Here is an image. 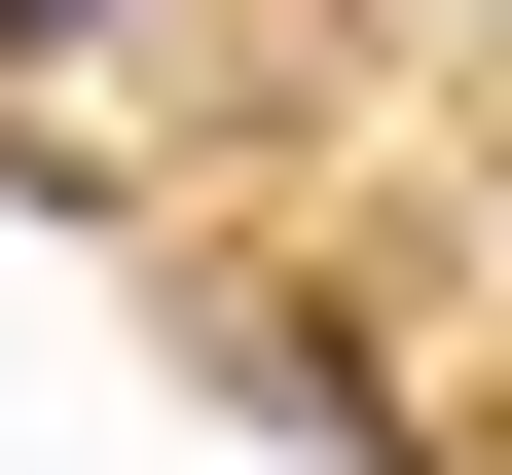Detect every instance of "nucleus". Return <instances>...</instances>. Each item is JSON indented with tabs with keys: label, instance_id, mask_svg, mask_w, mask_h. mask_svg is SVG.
Instances as JSON below:
<instances>
[{
	"label": "nucleus",
	"instance_id": "1",
	"mask_svg": "<svg viewBox=\"0 0 512 475\" xmlns=\"http://www.w3.org/2000/svg\"><path fill=\"white\" fill-rule=\"evenodd\" d=\"M0 37H110V0H0Z\"/></svg>",
	"mask_w": 512,
	"mask_h": 475
}]
</instances>
